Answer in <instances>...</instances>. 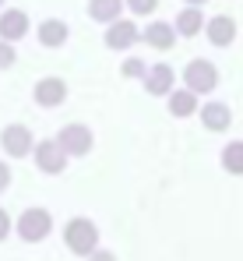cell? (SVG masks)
<instances>
[{
    "mask_svg": "<svg viewBox=\"0 0 243 261\" xmlns=\"http://www.w3.org/2000/svg\"><path fill=\"white\" fill-rule=\"evenodd\" d=\"M155 7H159V0H127V11L138 14V18H148Z\"/></svg>",
    "mask_w": 243,
    "mask_h": 261,
    "instance_id": "obj_20",
    "label": "cell"
},
{
    "mask_svg": "<svg viewBox=\"0 0 243 261\" xmlns=\"http://www.w3.org/2000/svg\"><path fill=\"white\" fill-rule=\"evenodd\" d=\"M0 145H4L7 155L21 159V155L32 152V130L25 127V124H7V127L0 130Z\"/></svg>",
    "mask_w": 243,
    "mask_h": 261,
    "instance_id": "obj_6",
    "label": "cell"
},
{
    "mask_svg": "<svg viewBox=\"0 0 243 261\" xmlns=\"http://www.w3.org/2000/svg\"><path fill=\"white\" fill-rule=\"evenodd\" d=\"M183 85L191 88V92H198V95L215 92V88H219V71H215V64L204 60V57H194V60L183 67Z\"/></svg>",
    "mask_w": 243,
    "mask_h": 261,
    "instance_id": "obj_2",
    "label": "cell"
},
{
    "mask_svg": "<svg viewBox=\"0 0 243 261\" xmlns=\"http://www.w3.org/2000/svg\"><path fill=\"white\" fill-rule=\"evenodd\" d=\"M219 159H222V170H226V173L243 176V141H229Z\"/></svg>",
    "mask_w": 243,
    "mask_h": 261,
    "instance_id": "obj_18",
    "label": "cell"
},
{
    "mask_svg": "<svg viewBox=\"0 0 243 261\" xmlns=\"http://www.w3.org/2000/svg\"><path fill=\"white\" fill-rule=\"evenodd\" d=\"M141 82H145V92H148V95H169V92H173V82H176V74H173L169 64H152L148 74H145Z\"/></svg>",
    "mask_w": 243,
    "mask_h": 261,
    "instance_id": "obj_12",
    "label": "cell"
},
{
    "mask_svg": "<svg viewBox=\"0 0 243 261\" xmlns=\"http://www.w3.org/2000/svg\"><path fill=\"white\" fill-rule=\"evenodd\" d=\"M67 159H71V155L64 152V145H60L57 138L36 145V166H39L42 173H64V170H67Z\"/></svg>",
    "mask_w": 243,
    "mask_h": 261,
    "instance_id": "obj_5",
    "label": "cell"
},
{
    "mask_svg": "<svg viewBox=\"0 0 243 261\" xmlns=\"http://www.w3.org/2000/svg\"><path fill=\"white\" fill-rule=\"evenodd\" d=\"M183 4H194V7H201V4H208V0H183Z\"/></svg>",
    "mask_w": 243,
    "mask_h": 261,
    "instance_id": "obj_25",
    "label": "cell"
},
{
    "mask_svg": "<svg viewBox=\"0 0 243 261\" xmlns=\"http://www.w3.org/2000/svg\"><path fill=\"white\" fill-rule=\"evenodd\" d=\"M32 99H36V106H42V110H53V106H60L67 99V82L64 78H42L32 88Z\"/></svg>",
    "mask_w": 243,
    "mask_h": 261,
    "instance_id": "obj_8",
    "label": "cell"
},
{
    "mask_svg": "<svg viewBox=\"0 0 243 261\" xmlns=\"http://www.w3.org/2000/svg\"><path fill=\"white\" fill-rule=\"evenodd\" d=\"M25 32H29V14H25V11H18V7H7V11L0 14V39L18 43Z\"/></svg>",
    "mask_w": 243,
    "mask_h": 261,
    "instance_id": "obj_13",
    "label": "cell"
},
{
    "mask_svg": "<svg viewBox=\"0 0 243 261\" xmlns=\"http://www.w3.org/2000/svg\"><path fill=\"white\" fill-rule=\"evenodd\" d=\"M11 229H14V222H11V216L0 208V240H7V233H11Z\"/></svg>",
    "mask_w": 243,
    "mask_h": 261,
    "instance_id": "obj_22",
    "label": "cell"
},
{
    "mask_svg": "<svg viewBox=\"0 0 243 261\" xmlns=\"http://www.w3.org/2000/svg\"><path fill=\"white\" fill-rule=\"evenodd\" d=\"M198 117H201L204 130H215V134L229 130V124H233V110L226 102H204L201 110H198Z\"/></svg>",
    "mask_w": 243,
    "mask_h": 261,
    "instance_id": "obj_10",
    "label": "cell"
},
{
    "mask_svg": "<svg viewBox=\"0 0 243 261\" xmlns=\"http://www.w3.org/2000/svg\"><path fill=\"white\" fill-rule=\"evenodd\" d=\"M166 106H169V113L176 117V120H183V117H194L201 106H198V92H191V88H173L169 95H166Z\"/></svg>",
    "mask_w": 243,
    "mask_h": 261,
    "instance_id": "obj_11",
    "label": "cell"
},
{
    "mask_svg": "<svg viewBox=\"0 0 243 261\" xmlns=\"http://www.w3.org/2000/svg\"><path fill=\"white\" fill-rule=\"evenodd\" d=\"M134 43H141V29L134 25V21H127V18H117V21H110V29H106V46L110 49H130Z\"/></svg>",
    "mask_w": 243,
    "mask_h": 261,
    "instance_id": "obj_7",
    "label": "cell"
},
{
    "mask_svg": "<svg viewBox=\"0 0 243 261\" xmlns=\"http://www.w3.org/2000/svg\"><path fill=\"white\" fill-rule=\"evenodd\" d=\"M14 64V43L0 39V67H11Z\"/></svg>",
    "mask_w": 243,
    "mask_h": 261,
    "instance_id": "obj_21",
    "label": "cell"
},
{
    "mask_svg": "<svg viewBox=\"0 0 243 261\" xmlns=\"http://www.w3.org/2000/svg\"><path fill=\"white\" fill-rule=\"evenodd\" d=\"M204 36H208V43L211 46H233L236 39V21L229 18V14H215V18H208L204 21Z\"/></svg>",
    "mask_w": 243,
    "mask_h": 261,
    "instance_id": "obj_9",
    "label": "cell"
},
{
    "mask_svg": "<svg viewBox=\"0 0 243 261\" xmlns=\"http://www.w3.org/2000/svg\"><path fill=\"white\" fill-rule=\"evenodd\" d=\"M7 187H11V166H7V163H0V194H4Z\"/></svg>",
    "mask_w": 243,
    "mask_h": 261,
    "instance_id": "obj_24",
    "label": "cell"
},
{
    "mask_svg": "<svg viewBox=\"0 0 243 261\" xmlns=\"http://www.w3.org/2000/svg\"><path fill=\"white\" fill-rule=\"evenodd\" d=\"M36 36H39V43H42V46L57 49V46H64V43H67L71 29H67V25H64L60 18H46V21L39 25V32H36Z\"/></svg>",
    "mask_w": 243,
    "mask_h": 261,
    "instance_id": "obj_16",
    "label": "cell"
},
{
    "mask_svg": "<svg viewBox=\"0 0 243 261\" xmlns=\"http://www.w3.org/2000/svg\"><path fill=\"white\" fill-rule=\"evenodd\" d=\"M120 74H123V78H145V74H148V64L138 60V57H130V60H123Z\"/></svg>",
    "mask_w": 243,
    "mask_h": 261,
    "instance_id": "obj_19",
    "label": "cell"
},
{
    "mask_svg": "<svg viewBox=\"0 0 243 261\" xmlns=\"http://www.w3.org/2000/svg\"><path fill=\"white\" fill-rule=\"evenodd\" d=\"M14 229H18V237L21 240H29V244H39L49 237V229H53V216L46 212V208H25L18 222H14Z\"/></svg>",
    "mask_w": 243,
    "mask_h": 261,
    "instance_id": "obj_3",
    "label": "cell"
},
{
    "mask_svg": "<svg viewBox=\"0 0 243 261\" xmlns=\"http://www.w3.org/2000/svg\"><path fill=\"white\" fill-rule=\"evenodd\" d=\"M176 25H169V21H152L145 32H141V43H148L152 49H169V46L176 43Z\"/></svg>",
    "mask_w": 243,
    "mask_h": 261,
    "instance_id": "obj_14",
    "label": "cell"
},
{
    "mask_svg": "<svg viewBox=\"0 0 243 261\" xmlns=\"http://www.w3.org/2000/svg\"><path fill=\"white\" fill-rule=\"evenodd\" d=\"M88 261H117V254H113V251H102V247H95V251L88 254Z\"/></svg>",
    "mask_w": 243,
    "mask_h": 261,
    "instance_id": "obj_23",
    "label": "cell"
},
{
    "mask_svg": "<svg viewBox=\"0 0 243 261\" xmlns=\"http://www.w3.org/2000/svg\"><path fill=\"white\" fill-rule=\"evenodd\" d=\"M64 244H67V251L71 254H78V258H88L95 247H99V229H95V222L92 219H71L67 226H64Z\"/></svg>",
    "mask_w": 243,
    "mask_h": 261,
    "instance_id": "obj_1",
    "label": "cell"
},
{
    "mask_svg": "<svg viewBox=\"0 0 243 261\" xmlns=\"http://www.w3.org/2000/svg\"><path fill=\"white\" fill-rule=\"evenodd\" d=\"M173 25H176V32H180L183 39H194L198 32H204V11H201V7H194V4H187V7L176 14Z\"/></svg>",
    "mask_w": 243,
    "mask_h": 261,
    "instance_id": "obj_15",
    "label": "cell"
},
{
    "mask_svg": "<svg viewBox=\"0 0 243 261\" xmlns=\"http://www.w3.org/2000/svg\"><path fill=\"white\" fill-rule=\"evenodd\" d=\"M0 4H4V0H0Z\"/></svg>",
    "mask_w": 243,
    "mask_h": 261,
    "instance_id": "obj_26",
    "label": "cell"
},
{
    "mask_svg": "<svg viewBox=\"0 0 243 261\" xmlns=\"http://www.w3.org/2000/svg\"><path fill=\"white\" fill-rule=\"evenodd\" d=\"M57 141L64 145V152H67V155H88V152H92V145H95L92 127H85V124H64V127L57 130Z\"/></svg>",
    "mask_w": 243,
    "mask_h": 261,
    "instance_id": "obj_4",
    "label": "cell"
},
{
    "mask_svg": "<svg viewBox=\"0 0 243 261\" xmlns=\"http://www.w3.org/2000/svg\"><path fill=\"white\" fill-rule=\"evenodd\" d=\"M123 7H127V0H88V18H92V21L110 25V21H117V18H120Z\"/></svg>",
    "mask_w": 243,
    "mask_h": 261,
    "instance_id": "obj_17",
    "label": "cell"
}]
</instances>
